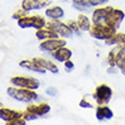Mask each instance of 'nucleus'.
Listing matches in <instances>:
<instances>
[{
  "mask_svg": "<svg viewBox=\"0 0 125 125\" xmlns=\"http://www.w3.org/2000/svg\"><path fill=\"white\" fill-rule=\"evenodd\" d=\"M1 106H2V104H1V102H0V107H1Z\"/></svg>",
  "mask_w": 125,
  "mask_h": 125,
  "instance_id": "obj_30",
  "label": "nucleus"
},
{
  "mask_svg": "<svg viewBox=\"0 0 125 125\" xmlns=\"http://www.w3.org/2000/svg\"><path fill=\"white\" fill-rule=\"evenodd\" d=\"M35 36L39 40L51 39V38H60V36L58 35V33L55 32L52 29H50V27H48V26L38 29V31L35 32Z\"/></svg>",
  "mask_w": 125,
  "mask_h": 125,
  "instance_id": "obj_18",
  "label": "nucleus"
},
{
  "mask_svg": "<svg viewBox=\"0 0 125 125\" xmlns=\"http://www.w3.org/2000/svg\"><path fill=\"white\" fill-rule=\"evenodd\" d=\"M20 66H22V67H24V68H27L29 71H32V72L40 73V74L46 73V69L43 68L39 62H36L34 59H32V60H30V59L22 60V62H20Z\"/></svg>",
  "mask_w": 125,
  "mask_h": 125,
  "instance_id": "obj_17",
  "label": "nucleus"
},
{
  "mask_svg": "<svg viewBox=\"0 0 125 125\" xmlns=\"http://www.w3.org/2000/svg\"><path fill=\"white\" fill-rule=\"evenodd\" d=\"M18 26L22 29H27V27H34V29H41L47 25L46 20L40 15H33V16H24L23 18L18 20Z\"/></svg>",
  "mask_w": 125,
  "mask_h": 125,
  "instance_id": "obj_4",
  "label": "nucleus"
},
{
  "mask_svg": "<svg viewBox=\"0 0 125 125\" xmlns=\"http://www.w3.org/2000/svg\"><path fill=\"white\" fill-rule=\"evenodd\" d=\"M125 41V33L123 32H116L112 38L105 40V43L108 46H121Z\"/></svg>",
  "mask_w": 125,
  "mask_h": 125,
  "instance_id": "obj_21",
  "label": "nucleus"
},
{
  "mask_svg": "<svg viewBox=\"0 0 125 125\" xmlns=\"http://www.w3.org/2000/svg\"><path fill=\"white\" fill-rule=\"evenodd\" d=\"M64 46H66V40L60 39V38H51V39H46L44 41H42L40 43L39 48L43 51L52 52V51Z\"/></svg>",
  "mask_w": 125,
  "mask_h": 125,
  "instance_id": "obj_8",
  "label": "nucleus"
},
{
  "mask_svg": "<svg viewBox=\"0 0 125 125\" xmlns=\"http://www.w3.org/2000/svg\"><path fill=\"white\" fill-rule=\"evenodd\" d=\"M11 84L18 88L36 90L40 86V81L35 77H26V76H14L10 79Z\"/></svg>",
  "mask_w": 125,
  "mask_h": 125,
  "instance_id": "obj_5",
  "label": "nucleus"
},
{
  "mask_svg": "<svg viewBox=\"0 0 125 125\" xmlns=\"http://www.w3.org/2000/svg\"><path fill=\"white\" fill-rule=\"evenodd\" d=\"M106 2H108V0H73V7L80 11H88Z\"/></svg>",
  "mask_w": 125,
  "mask_h": 125,
  "instance_id": "obj_9",
  "label": "nucleus"
},
{
  "mask_svg": "<svg viewBox=\"0 0 125 125\" xmlns=\"http://www.w3.org/2000/svg\"><path fill=\"white\" fill-rule=\"evenodd\" d=\"M114 113L107 105H98L95 108V117L98 121H105V119L113 118Z\"/></svg>",
  "mask_w": 125,
  "mask_h": 125,
  "instance_id": "obj_15",
  "label": "nucleus"
},
{
  "mask_svg": "<svg viewBox=\"0 0 125 125\" xmlns=\"http://www.w3.org/2000/svg\"><path fill=\"white\" fill-rule=\"evenodd\" d=\"M46 26L52 29L55 32L58 33V35L62 36V38H72L74 32L72 31V29L68 26L67 23H62L59 20H50V22L47 23Z\"/></svg>",
  "mask_w": 125,
  "mask_h": 125,
  "instance_id": "obj_6",
  "label": "nucleus"
},
{
  "mask_svg": "<svg viewBox=\"0 0 125 125\" xmlns=\"http://www.w3.org/2000/svg\"><path fill=\"white\" fill-rule=\"evenodd\" d=\"M116 31H117V29L110 26L108 24L92 23V25H91L89 30V33L92 38H94L97 40H107L109 38H112L116 33Z\"/></svg>",
  "mask_w": 125,
  "mask_h": 125,
  "instance_id": "obj_2",
  "label": "nucleus"
},
{
  "mask_svg": "<svg viewBox=\"0 0 125 125\" xmlns=\"http://www.w3.org/2000/svg\"><path fill=\"white\" fill-rule=\"evenodd\" d=\"M72 55H73L72 50L69 49V48H67L66 46L60 47V48H58L57 50L52 51V57L57 62H66V60L71 59V58H72Z\"/></svg>",
  "mask_w": 125,
  "mask_h": 125,
  "instance_id": "obj_14",
  "label": "nucleus"
},
{
  "mask_svg": "<svg viewBox=\"0 0 125 125\" xmlns=\"http://www.w3.org/2000/svg\"><path fill=\"white\" fill-rule=\"evenodd\" d=\"M97 105H107L113 97V90L108 84H100L95 88L92 94Z\"/></svg>",
  "mask_w": 125,
  "mask_h": 125,
  "instance_id": "obj_3",
  "label": "nucleus"
},
{
  "mask_svg": "<svg viewBox=\"0 0 125 125\" xmlns=\"http://www.w3.org/2000/svg\"><path fill=\"white\" fill-rule=\"evenodd\" d=\"M113 6H105V7H98L95 8L94 10L92 11V23H95V24H105V21H106V17L108 15L109 10L112 9Z\"/></svg>",
  "mask_w": 125,
  "mask_h": 125,
  "instance_id": "obj_11",
  "label": "nucleus"
},
{
  "mask_svg": "<svg viewBox=\"0 0 125 125\" xmlns=\"http://www.w3.org/2000/svg\"><path fill=\"white\" fill-rule=\"evenodd\" d=\"M46 93L48 95H50V97H56L57 93H58V90H57L55 86H49V88L46 90Z\"/></svg>",
  "mask_w": 125,
  "mask_h": 125,
  "instance_id": "obj_29",
  "label": "nucleus"
},
{
  "mask_svg": "<svg viewBox=\"0 0 125 125\" xmlns=\"http://www.w3.org/2000/svg\"><path fill=\"white\" fill-rule=\"evenodd\" d=\"M50 107L49 104H46V102H41V104H30V105L26 107L25 112H29L31 114H33L34 116L38 117H41V116L47 115L48 113L50 112Z\"/></svg>",
  "mask_w": 125,
  "mask_h": 125,
  "instance_id": "obj_10",
  "label": "nucleus"
},
{
  "mask_svg": "<svg viewBox=\"0 0 125 125\" xmlns=\"http://www.w3.org/2000/svg\"><path fill=\"white\" fill-rule=\"evenodd\" d=\"M24 112H20V110H14L10 108H6V107H1L0 108V118L5 121V122H11L14 119L21 118L23 117Z\"/></svg>",
  "mask_w": 125,
  "mask_h": 125,
  "instance_id": "obj_12",
  "label": "nucleus"
},
{
  "mask_svg": "<svg viewBox=\"0 0 125 125\" xmlns=\"http://www.w3.org/2000/svg\"><path fill=\"white\" fill-rule=\"evenodd\" d=\"M67 24H68V26L72 29L73 32L76 33V34H80L81 29L79 27V24H77V22H76V21H69V22H67Z\"/></svg>",
  "mask_w": 125,
  "mask_h": 125,
  "instance_id": "obj_24",
  "label": "nucleus"
},
{
  "mask_svg": "<svg viewBox=\"0 0 125 125\" xmlns=\"http://www.w3.org/2000/svg\"><path fill=\"white\" fill-rule=\"evenodd\" d=\"M26 10L25 9H23V8H22V9H20V10H17L16 13L15 14H13V18L14 20H21V18H23L24 16H26Z\"/></svg>",
  "mask_w": 125,
  "mask_h": 125,
  "instance_id": "obj_25",
  "label": "nucleus"
},
{
  "mask_svg": "<svg viewBox=\"0 0 125 125\" xmlns=\"http://www.w3.org/2000/svg\"><path fill=\"white\" fill-rule=\"evenodd\" d=\"M34 60H35L36 62H39L46 71H49V72L53 73V74H57V73L59 72L57 65L53 64L51 60H48V59H46V58H34Z\"/></svg>",
  "mask_w": 125,
  "mask_h": 125,
  "instance_id": "obj_20",
  "label": "nucleus"
},
{
  "mask_svg": "<svg viewBox=\"0 0 125 125\" xmlns=\"http://www.w3.org/2000/svg\"><path fill=\"white\" fill-rule=\"evenodd\" d=\"M50 0H23L22 2V8L26 11L35 9H41L44 7L49 6Z\"/></svg>",
  "mask_w": 125,
  "mask_h": 125,
  "instance_id": "obj_13",
  "label": "nucleus"
},
{
  "mask_svg": "<svg viewBox=\"0 0 125 125\" xmlns=\"http://www.w3.org/2000/svg\"><path fill=\"white\" fill-rule=\"evenodd\" d=\"M7 125H25L26 124V119L24 117H21V118H17V119H14L11 122H6Z\"/></svg>",
  "mask_w": 125,
  "mask_h": 125,
  "instance_id": "obj_26",
  "label": "nucleus"
},
{
  "mask_svg": "<svg viewBox=\"0 0 125 125\" xmlns=\"http://www.w3.org/2000/svg\"><path fill=\"white\" fill-rule=\"evenodd\" d=\"M64 67H65V71L67 73L72 72L73 69H74V62H73L71 59L66 60V62H64Z\"/></svg>",
  "mask_w": 125,
  "mask_h": 125,
  "instance_id": "obj_28",
  "label": "nucleus"
},
{
  "mask_svg": "<svg viewBox=\"0 0 125 125\" xmlns=\"http://www.w3.org/2000/svg\"><path fill=\"white\" fill-rule=\"evenodd\" d=\"M124 18H125V14L123 10L112 7V9L109 10L108 15L106 17L105 24H108V25L115 27V29H118V26L124 21Z\"/></svg>",
  "mask_w": 125,
  "mask_h": 125,
  "instance_id": "obj_7",
  "label": "nucleus"
},
{
  "mask_svg": "<svg viewBox=\"0 0 125 125\" xmlns=\"http://www.w3.org/2000/svg\"><path fill=\"white\" fill-rule=\"evenodd\" d=\"M79 105H80V107H82V108H92L93 106H92V104L88 100V99H85V98H82L81 100H80V102H79Z\"/></svg>",
  "mask_w": 125,
  "mask_h": 125,
  "instance_id": "obj_27",
  "label": "nucleus"
},
{
  "mask_svg": "<svg viewBox=\"0 0 125 125\" xmlns=\"http://www.w3.org/2000/svg\"><path fill=\"white\" fill-rule=\"evenodd\" d=\"M65 15L64 9L59 6H51L46 9V16L50 20H60Z\"/></svg>",
  "mask_w": 125,
  "mask_h": 125,
  "instance_id": "obj_19",
  "label": "nucleus"
},
{
  "mask_svg": "<svg viewBox=\"0 0 125 125\" xmlns=\"http://www.w3.org/2000/svg\"><path fill=\"white\" fill-rule=\"evenodd\" d=\"M76 22L79 24V27L81 29V31H83V32L89 31L91 25H92V22L90 21V18L86 16L85 14H80L79 16H77Z\"/></svg>",
  "mask_w": 125,
  "mask_h": 125,
  "instance_id": "obj_22",
  "label": "nucleus"
},
{
  "mask_svg": "<svg viewBox=\"0 0 125 125\" xmlns=\"http://www.w3.org/2000/svg\"><path fill=\"white\" fill-rule=\"evenodd\" d=\"M123 44H125V41H124V43H123Z\"/></svg>",
  "mask_w": 125,
  "mask_h": 125,
  "instance_id": "obj_31",
  "label": "nucleus"
},
{
  "mask_svg": "<svg viewBox=\"0 0 125 125\" xmlns=\"http://www.w3.org/2000/svg\"><path fill=\"white\" fill-rule=\"evenodd\" d=\"M116 67L125 75V44H121L116 49Z\"/></svg>",
  "mask_w": 125,
  "mask_h": 125,
  "instance_id": "obj_16",
  "label": "nucleus"
},
{
  "mask_svg": "<svg viewBox=\"0 0 125 125\" xmlns=\"http://www.w3.org/2000/svg\"><path fill=\"white\" fill-rule=\"evenodd\" d=\"M107 62L109 64V66H113V67H116V50L113 49L108 52V56H107Z\"/></svg>",
  "mask_w": 125,
  "mask_h": 125,
  "instance_id": "obj_23",
  "label": "nucleus"
},
{
  "mask_svg": "<svg viewBox=\"0 0 125 125\" xmlns=\"http://www.w3.org/2000/svg\"><path fill=\"white\" fill-rule=\"evenodd\" d=\"M7 94L10 98L23 102H31L38 99V93L34 92V90L18 88V86H9L7 89Z\"/></svg>",
  "mask_w": 125,
  "mask_h": 125,
  "instance_id": "obj_1",
  "label": "nucleus"
}]
</instances>
